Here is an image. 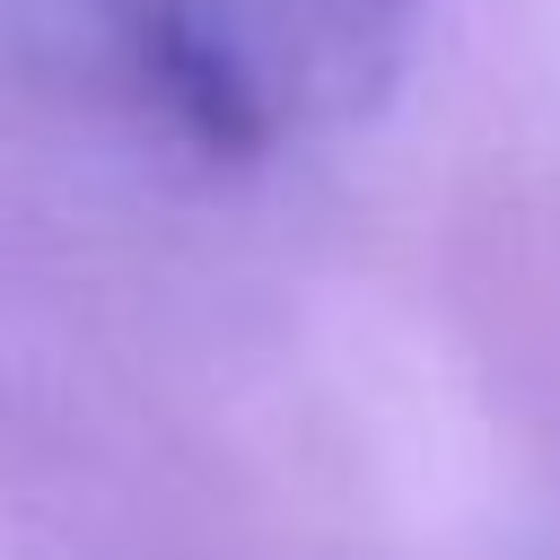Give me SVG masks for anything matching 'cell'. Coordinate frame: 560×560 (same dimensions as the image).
Masks as SVG:
<instances>
[{"instance_id":"6da1fadb","label":"cell","mask_w":560,"mask_h":560,"mask_svg":"<svg viewBox=\"0 0 560 560\" xmlns=\"http://www.w3.org/2000/svg\"><path fill=\"white\" fill-rule=\"evenodd\" d=\"M131 52L210 149H271L385 105L411 0H122Z\"/></svg>"}]
</instances>
